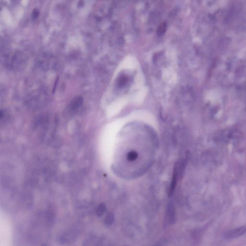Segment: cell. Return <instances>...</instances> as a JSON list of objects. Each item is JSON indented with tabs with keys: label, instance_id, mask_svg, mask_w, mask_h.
Masks as SVG:
<instances>
[{
	"label": "cell",
	"instance_id": "1",
	"mask_svg": "<svg viewBox=\"0 0 246 246\" xmlns=\"http://www.w3.org/2000/svg\"><path fill=\"white\" fill-rule=\"evenodd\" d=\"M245 234H246V225L226 232L223 235V238L227 240H230L239 238Z\"/></svg>",
	"mask_w": 246,
	"mask_h": 246
},
{
	"label": "cell",
	"instance_id": "6",
	"mask_svg": "<svg viewBox=\"0 0 246 246\" xmlns=\"http://www.w3.org/2000/svg\"><path fill=\"white\" fill-rule=\"evenodd\" d=\"M167 29V24L165 22L161 23L158 27L157 30V34L158 36L160 37L163 35L166 32Z\"/></svg>",
	"mask_w": 246,
	"mask_h": 246
},
{
	"label": "cell",
	"instance_id": "9",
	"mask_svg": "<svg viewBox=\"0 0 246 246\" xmlns=\"http://www.w3.org/2000/svg\"><path fill=\"white\" fill-rule=\"evenodd\" d=\"M105 208H106V207H105L104 204H101L99 205L98 209H97V215H98V216H102V215L103 214V213H104V212H105Z\"/></svg>",
	"mask_w": 246,
	"mask_h": 246
},
{
	"label": "cell",
	"instance_id": "7",
	"mask_svg": "<svg viewBox=\"0 0 246 246\" xmlns=\"http://www.w3.org/2000/svg\"><path fill=\"white\" fill-rule=\"evenodd\" d=\"M114 217L112 213H109L108 215L106 216L105 219V224L107 226L111 225L114 222Z\"/></svg>",
	"mask_w": 246,
	"mask_h": 246
},
{
	"label": "cell",
	"instance_id": "10",
	"mask_svg": "<svg viewBox=\"0 0 246 246\" xmlns=\"http://www.w3.org/2000/svg\"><path fill=\"white\" fill-rule=\"evenodd\" d=\"M38 16V10L37 9H35L33 11V14H32V17L34 18H37Z\"/></svg>",
	"mask_w": 246,
	"mask_h": 246
},
{
	"label": "cell",
	"instance_id": "5",
	"mask_svg": "<svg viewBox=\"0 0 246 246\" xmlns=\"http://www.w3.org/2000/svg\"><path fill=\"white\" fill-rule=\"evenodd\" d=\"M128 81V78L126 75H122L119 77L118 80V87H124Z\"/></svg>",
	"mask_w": 246,
	"mask_h": 246
},
{
	"label": "cell",
	"instance_id": "4",
	"mask_svg": "<svg viewBox=\"0 0 246 246\" xmlns=\"http://www.w3.org/2000/svg\"><path fill=\"white\" fill-rule=\"evenodd\" d=\"M83 103V98L81 97H78L73 100L71 103L70 108L73 110H76L81 106Z\"/></svg>",
	"mask_w": 246,
	"mask_h": 246
},
{
	"label": "cell",
	"instance_id": "8",
	"mask_svg": "<svg viewBox=\"0 0 246 246\" xmlns=\"http://www.w3.org/2000/svg\"><path fill=\"white\" fill-rule=\"evenodd\" d=\"M138 154L135 151H132V152H129L128 153L127 155V159L128 161H134L135 160L137 159Z\"/></svg>",
	"mask_w": 246,
	"mask_h": 246
},
{
	"label": "cell",
	"instance_id": "2",
	"mask_svg": "<svg viewBox=\"0 0 246 246\" xmlns=\"http://www.w3.org/2000/svg\"><path fill=\"white\" fill-rule=\"evenodd\" d=\"M179 171H178V163H177L174 166L173 168V174L172 179L171 182L169 190V196H171L173 195L174 193V190L176 188L177 186V182H178V177Z\"/></svg>",
	"mask_w": 246,
	"mask_h": 246
},
{
	"label": "cell",
	"instance_id": "3",
	"mask_svg": "<svg viewBox=\"0 0 246 246\" xmlns=\"http://www.w3.org/2000/svg\"><path fill=\"white\" fill-rule=\"evenodd\" d=\"M167 220L169 223H173L175 220V211L173 204H170L168 206L167 212Z\"/></svg>",
	"mask_w": 246,
	"mask_h": 246
}]
</instances>
